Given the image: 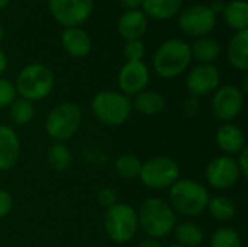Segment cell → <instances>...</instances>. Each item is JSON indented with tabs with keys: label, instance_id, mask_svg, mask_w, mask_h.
I'll list each match as a JSON object with an SVG mask.
<instances>
[{
	"label": "cell",
	"instance_id": "29",
	"mask_svg": "<svg viewBox=\"0 0 248 247\" xmlns=\"http://www.w3.org/2000/svg\"><path fill=\"white\" fill-rule=\"evenodd\" d=\"M209 247H243V240L232 227H221L211 236Z\"/></svg>",
	"mask_w": 248,
	"mask_h": 247
},
{
	"label": "cell",
	"instance_id": "6",
	"mask_svg": "<svg viewBox=\"0 0 248 247\" xmlns=\"http://www.w3.org/2000/svg\"><path fill=\"white\" fill-rule=\"evenodd\" d=\"M103 227L106 236L118 245L131 242L140 230L137 210L124 202H116L106 210Z\"/></svg>",
	"mask_w": 248,
	"mask_h": 247
},
{
	"label": "cell",
	"instance_id": "35",
	"mask_svg": "<svg viewBox=\"0 0 248 247\" xmlns=\"http://www.w3.org/2000/svg\"><path fill=\"white\" fill-rule=\"evenodd\" d=\"M126 10H135L140 9L142 4V0H118Z\"/></svg>",
	"mask_w": 248,
	"mask_h": 247
},
{
	"label": "cell",
	"instance_id": "17",
	"mask_svg": "<svg viewBox=\"0 0 248 247\" xmlns=\"http://www.w3.org/2000/svg\"><path fill=\"white\" fill-rule=\"evenodd\" d=\"M148 28V17L142 10H126L118 20V32L125 41L141 39Z\"/></svg>",
	"mask_w": 248,
	"mask_h": 247
},
{
	"label": "cell",
	"instance_id": "5",
	"mask_svg": "<svg viewBox=\"0 0 248 247\" xmlns=\"http://www.w3.org/2000/svg\"><path fill=\"white\" fill-rule=\"evenodd\" d=\"M55 84L54 73L49 67L33 63L23 67L16 77V93L31 102L42 100L51 95Z\"/></svg>",
	"mask_w": 248,
	"mask_h": 247
},
{
	"label": "cell",
	"instance_id": "3",
	"mask_svg": "<svg viewBox=\"0 0 248 247\" xmlns=\"http://www.w3.org/2000/svg\"><path fill=\"white\" fill-rule=\"evenodd\" d=\"M192 61L190 45L179 38L164 41L153 57V67L163 79H174L183 74Z\"/></svg>",
	"mask_w": 248,
	"mask_h": 247
},
{
	"label": "cell",
	"instance_id": "34",
	"mask_svg": "<svg viewBox=\"0 0 248 247\" xmlns=\"http://www.w3.org/2000/svg\"><path fill=\"white\" fill-rule=\"evenodd\" d=\"M237 166H238V170L241 173V178H247L248 176V148L246 147L241 153L237 154Z\"/></svg>",
	"mask_w": 248,
	"mask_h": 247
},
{
	"label": "cell",
	"instance_id": "18",
	"mask_svg": "<svg viewBox=\"0 0 248 247\" xmlns=\"http://www.w3.org/2000/svg\"><path fill=\"white\" fill-rule=\"evenodd\" d=\"M61 42L64 49L74 58H83L92 49L90 35L80 26L65 28L61 33Z\"/></svg>",
	"mask_w": 248,
	"mask_h": 247
},
{
	"label": "cell",
	"instance_id": "11",
	"mask_svg": "<svg viewBox=\"0 0 248 247\" xmlns=\"http://www.w3.org/2000/svg\"><path fill=\"white\" fill-rule=\"evenodd\" d=\"M205 178L211 188L217 191H228L238 183L241 173L234 157L221 154L206 165Z\"/></svg>",
	"mask_w": 248,
	"mask_h": 247
},
{
	"label": "cell",
	"instance_id": "19",
	"mask_svg": "<svg viewBox=\"0 0 248 247\" xmlns=\"http://www.w3.org/2000/svg\"><path fill=\"white\" fill-rule=\"evenodd\" d=\"M228 61L240 71L248 70V29L238 31L228 44Z\"/></svg>",
	"mask_w": 248,
	"mask_h": 247
},
{
	"label": "cell",
	"instance_id": "20",
	"mask_svg": "<svg viewBox=\"0 0 248 247\" xmlns=\"http://www.w3.org/2000/svg\"><path fill=\"white\" fill-rule=\"evenodd\" d=\"M166 108V98L157 90H142L134 96L132 109L147 116H155Z\"/></svg>",
	"mask_w": 248,
	"mask_h": 247
},
{
	"label": "cell",
	"instance_id": "33",
	"mask_svg": "<svg viewBox=\"0 0 248 247\" xmlns=\"http://www.w3.org/2000/svg\"><path fill=\"white\" fill-rule=\"evenodd\" d=\"M12 208H13L12 195L7 191L0 189V218H4L6 215H9Z\"/></svg>",
	"mask_w": 248,
	"mask_h": 247
},
{
	"label": "cell",
	"instance_id": "22",
	"mask_svg": "<svg viewBox=\"0 0 248 247\" xmlns=\"http://www.w3.org/2000/svg\"><path fill=\"white\" fill-rule=\"evenodd\" d=\"M222 16L225 23L235 32L248 29V3L246 0H232L225 3Z\"/></svg>",
	"mask_w": 248,
	"mask_h": 247
},
{
	"label": "cell",
	"instance_id": "31",
	"mask_svg": "<svg viewBox=\"0 0 248 247\" xmlns=\"http://www.w3.org/2000/svg\"><path fill=\"white\" fill-rule=\"evenodd\" d=\"M16 95L17 93H16L15 83H12L4 77H0V109L9 108L12 102L16 99Z\"/></svg>",
	"mask_w": 248,
	"mask_h": 247
},
{
	"label": "cell",
	"instance_id": "14",
	"mask_svg": "<svg viewBox=\"0 0 248 247\" xmlns=\"http://www.w3.org/2000/svg\"><path fill=\"white\" fill-rule=\"evenodd\" d=\"M150 83V70L144 61H126L118 73V86L121 93L135 96L147 89Z\"/></svg>",
	"mask_w": 248,
	"mask_h": 247
},
{
	"label": "cell",
	"instance_id": "8",
	"mask_svg": "<svg viewBox=\"0 0 248 247\" xmlns=\"http://www.w3.org/2000/svg\"><path fill=\"white\" fill-rule=\"evenodd\" d=\"M138 179L144 186L153 191L170 189L171 185L180 179V166L169 156H155L142 163Z\"/></svg>",
	"mask_w": 248,
	"mask_h": 247
},
{
	"label": "cell",
	"instance_id": "30",
	"mask_svg": "<svg viewBox=\"0 0 248 247\" xmlns=\"http://www.w3.org/2000/svg\"><path fill=\"white\" fill-rule=\"evenodd\" d=\"M124 55L126 61H142L145 55V47L141 39L126 41L124 47Z\"/></svg>",
	"mask_w": 248,
	"mask_h": 247
},
{
	"label": "cell",
	"instance_id": "23",
	"mask_svg": "<svg viewBox=\"0 0 248 247\" xmlns=\"http://www.w3.org/2000/svg\"><path fill=\"white\" fill-rule=\"evenodd\" d=\"M190 52L201 64H212L221 55V45L212 36H201L190 47Z\"/></svg>",
	"mask_w": 248,
	"mask_h": 247
},
{
	"label": "cell",
	"instance_id": "39",
	"mask_svg": "<svg viewBox=\"0 0 248 247\" xmlns=\"http://www.w3.org/2000/svg\"><path fill=\"white\" fill-rule=\"evenodd\" d=\"M9 3H10V0H0V10L6 9L9 6Z\"/></svg>",
	"mask_w": 248,
	"mask_h": 247
},
{
	"label": "cell",
	"instance_id": "28",
	"mask_svg": "<svg viewBox=\"0 0 248 247\" xmlns=\"http://www.w3.org/2000/svg\"><path fill=\"white\" fill-rule=\"evenodd\" d=\"M9 116L17 125H26L35 118L33 102L23 98H16L9 106Z\"/></svg>",
	"mask_w": 248,
	"mask_h": 247
},
{
	"label": "cell",
	"instance_id": "37",
	"mask_svg": "<svg viewBox=\"0 0 248 247\" xmlns=\"http://www.w3.org/2000/svg\"><path fill=\"white\" fill-rule=\"evenodd\" d=\"M138 247H163V245L157 240V239H151V237H147L145 240H142Z\"/></svg>",
	"mask_w": 248,
	"mask_h": 247
},
{
	"label": "cell",
	"instance_id": "7",
	"mask_svg": "<svg viewBox=\"0 0 248 247\" xmlns=\"http://www.w3.org/2000/svg\"><path fill=\"white\" fill-rule=\"evenodd\" d=\"M83 112L74 102H62L57 105L45 119L46 134L57 143L70 140L81 125Z\"/></svg>",
	"mask_w": 248,
	"mask_h": 247
},
{
	"label": "cell",
	"instance_id": "12",
	"mask_svg": "<svg viewBox=\"0 0 248 247\" xmlns=\"http://www.w3.org/2000/svg\"><path fill=\"white\" fill-rule=\"evenodd\" d=\"M217 25V15L208 4H193L186 7L179 16L180 29L189 36H208Z\"/></svg>",
	"mask_w": 248,
	"mask_h": 247
},
{
	"label": "cell",
	"instance_id": "9",
	"mask_svg": "<svg viewBox=\"0 0 248 247\" xmlns=\"http://www.w3.org/2000/svg\"><path fill=\"white\" fill-rule=\"evenodd\" d=\"M246 99L241 87L234 84H225L214 92L211 100V109L217 119L225 122H232L244 108Z\"/></svg>",
	"mask_w": 248,
	"mask_h": 247
},
{
	"label": "cell",
	"instance_id": "2",
	"mask_svg": "<svg viewBox=\"0 0 248 247\" xmlns=\"http://www.w3.org/2000/svg\"><path fill=\"white\" fill-rule=\"evenodd\" d=\"M211 199L209 191L198 181L179 179L169 189V204L176 214L185 217L201 215Z\"/></svg>",
	"mask_w": 248,
	"mask_h": 247
},
{
	"label": "cell",
	"instance_id": "41",
	"mask_svg": "<svg viewBox=\"0 0 248 247\" xmlns=\"http://www.w3.org/2000/svg\"><path fill=\"white\" fill-rule=\"evenodd\" d=\"M167 247H185V246H182V245H179V243H174V245H170V246H167Z\"/></svg>",
	"mask_w": 248,
	"mask_h": 247
},
{
	"label": "cell",
	"instance_id": "25",
	"mask_svg": "<svg viewBox=\"0 0 248 247\" xmlns=\"http://www.w3.org/2000/svg\"><path fill=\"white\" fill-rule=\"evenodd\" d=\"M206 210H208L209 215L217 221H230L237 214L235 202L231 198L222 197V195L211 198L209 202H208Z\"/></svg>",
	"mask_w": 248,
	"mask_h": 247
},
{
	"label": "cell",
	"instance_id": "15",
	"mask_svg": "<svg viewBox=\"0 0 248 247\" xmlns=\"http://www.w3.org/2000/svg\"><path fill=\"white\" fill-rule=\"evenodd\" d=\"M20 157V138L17 132L4 124H0V172L13 169Z\"/></svg>",
	"mask_w": 248,
	"mask_h": 247
},
{
	"label": "cell",
	"instance_id": "16",
	"mask_svg": "<svg viewBox=\"0 0 248 247\" xmlns=\"http://www.w3.org/2000/svg\"><path fill=\"white\" fill-rule=\"evenodd\" d=\"M215 141L218 148L225 156H235L246 148V134L240 125L232 122L222 124L215 134Z\"/></svg>",
	"mask_w": 248,
	"mask_h": 247
},
{
	"label": "cell",
	"instance_id": "24",
	"mask_svg": "<svg viewBox=\"0 0 248 247\" xmlns=\"http://www.w3.org/2000/svg\"><path fill=\"white\" fill-rule=\"evenodd\" d=\"M173 233L179 245L185 247H199L205 239L203 230L198 224L190 221H183L180 224H176Z\"/></svg>",
	"mask_w": 248,
	"mask_h": 247
},
{
	"label": "cell",
	"instance_id": "21",
	"mask_svg": "<svg viewBox=\"0 0 248 247\" xmlns=\"http://www.w3.org/2000/svg\"><path fill=\"white\" fill-rule=\"evenodd\" d=\"M183 0H142V12L147 17L167 20L179 15Z\"/></svg>",
	"mask_w": 248,
	"mask_h": 247
},
{
	"label": "cell",
	"instance_id": "26",
	"mask_svg": "<svg viewBox=\"0 0 248 247\" xmlns=\"http://www.w3.org/2000/svg\"><path fill=\"white\" fill-rule=\"evenodd\" d=\"M73 162V154L64 143L52 144L46 151V163L51 169L57 172H64L70 167Z\"/></svg>",
	"mask_w": 248,
	"mask_h": 247
},
{
	"label": "cell",
	"instance_id": "4",
	"mask_svg": "<svg viewBox=\"0 0 248 247\" xmlns=\"http://www.w3.org/2000/svg\"><path fill=\"white\" fill-rule=\"evenodd\" d=\"M90 106L99 122L108 127H119L131 116L132 99L116 90H102L94 95Z\"/></svg>",
	"mask_w": 248,
	"mask_h": 247
},
{
	"label": "cell",
	"instance_id": "36",
	"mask_svg": "<svg viewBox=\"0 0 248 247\" xmlns=\"http://www.w3.org/2000/svg\"><path fill=\"white\" fill-rule=\"evenodd\" d=\"M209 7H211V10H212L215 15L222 13V10H224V7H225V1H222V0H214V1L209 4Z\"/></svg>",
	"mask_w": 248,
	"mask_h": 247
},
{
	"label": "cell",
	"instance_id": "32",
	"mask_svg": "<svg viewBox=\"0 0 248 247\" xmlns=\"http://www.w3.org/2000/svg\"><path fill=\"white\" fill-rule=\"evenodd\" d=\"M97 201L102 207L108 210L118 202V194L113 188H102L97 192Z\"/></svg>",
	"mask_w": 248,
	"mask_h": 247
},
{
	"label": "cell",
	"instance_id": "38",
	"mask_svg": "<svg viewBox=\"0 0 248 247\" xmlns=\"http://www.w3.org/2000/svg\"><path fill=\"white\" fill-rule=\"evenodd\" d=\"M6 68H7V57H6L4 51L0 48V76L4 73Z\"/></svg>",
	"mask_w": 248,
	"mask_h": 247
},
{
	"label": "cell",
	"instance_id": "1",
	"mask_svg": "<svg viewBox=\"0 0 248 247\" xmlns=\"http://www.w3.org/2000/svg\"><path fill=\"white\" fill-rule=\"evenodd\" d=\"M138 214V224L140 229L151 239H163L170 234L176 224L177 215L170 207V204L161 198H148L145 199Z\"/></svg>",
	"mask_w": 248,
	"mask_h": 247
},
{
	"label": "cell",
	"instance_id": "40",
	"mask_svg": "<svg viewBox=\"0 0 248 247\" xmlns=\"http://www.w3.org/2000/svg\"><path fill=\"white\" fill-rule=\"evenodd\" d=\"M3 38H4V28L0 26V41H1Z\"/></svg>",
	"mask_w": 248,
	"mask_h": 247
},
{
	"label": "cell",
	"instance_id": "10",
	"mask_svg": "<svg viewBox=\"0 0 248 247\" xmlns=\"http://www.w3.org/2000/svg\"><path fill=\"white\" fill-rule=\"evenodd\" d=\"M93 0H48L52 17L64 28L80 26L93 12Z\"/></svg>",
	"mask_w": 248,
	"mask_h": 247
},
{
	"label": "cell",
	"instance_id": "27",
	"mask_svg": "<svg viewBox=\"0 0 248 247\" xmlns=\"http://www.w3.org/2000/svg\"><path fill=\"white\" fill-rule=\"evenodd\" d=\"M115 172L118 176L131 181V179H138L141 175L142 169V162L134 156V154H122L115 160Z\"/></svg>",
	"mask_w": 248,
	"mask_h": 247
},
{
	"label": "cell",
	"instance_id": "13",
	"mask_svg": "<svg viewBox=\"0 0 248 247\" xmlns=\"http://www.w3.org/2000/svg\"><path fill=\"white\" fill-rule=\"evenodd\" d=\"M186 89L193 98L214 93L221 83V73L214 64H199L186 76Z\"/></svg>",
	"mask_w": 248,
	"mask_h": 247
}]
</instances>
